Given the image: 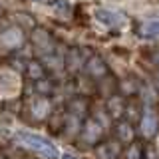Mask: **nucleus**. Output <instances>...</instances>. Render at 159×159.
<instances>
[{"label": "nucleus", "instance_id": "nucleus-8", "mask_svg": "<svg viewBox=\"0 0 159 159\" xmlns=\"http://www.w3.org/2000/svg\"><path fill=\"white\" fill-rule=\"evenodd\" d=\"M98 157L99 159H117L119 145L117 143H103L102 147H98Z\"/></svg>", "mask_w": 159, "mask_h": 159}, {"label": "nucleus", "instance_id": "nucleus-4", "mask_svg": "<svg viewBox=\"0 0 159 159\" xmlns=\"http://www.w3.org/2000/svg\"><path fill=\"white\" fill-rule=\"evenodd\" d=\"M93 18H96L99 24L107 26V28H119V26H123V22H125L123 14L116 12V10H106V8H99V10H96Z\"/></svg>", "mask_w": 159, "mask_h": 159}, {"label": "nucleus", "instance_id": "nucleus-1", "mask_svg": "<svg viewBox=\"0 0 159 159\" xmlns=\"http://www.w3.org/2000/svg\"><path fill=\"white\" fill-rule=\"evenodd\" d=\"M18 141L22 143L26 149L34 151L36 155L44 157V159H56V155H58V153H56V147H54L48 139H44L42 135H36V133L20 131L18 133Z\"/></svg>", "mask_w": 159, "mask_h": 159}, {"label": "nucleus", "instance_id": "nucleus-11", "mask_svg": "<svg viewBox=\"0 0 159 159\" xmlns=\"http://www.w3.org/2000/svg\"><path fill=\"white\" fill-rule=\"evenodd\" d=\"M117 137L121 139V141H131V139H133V129H131V125L121 123V125L117 127Z\"/></svg>", "mask_w": 159, "mask_h": 159}, {"label": "nucleus", "instance_id": "nucleus-2", "mask_svg": "<svg viewBox=\"0 0 159 159\" xmlns=\"http://www.w3.org/2000/svg\"><path fill=\"white\" fill-rule=\"evenodd\" d=\"M20 92V78L10 70H0V96L10 98Z\"/></svg>", "mask_w": 159, "mask_h": 159}, {"label": "nucleus", "instance_id": "nucleus-5", "mask_svg": "<svg viewBox=\"0 0 159 159\" xmlns=\"http://www.w3.org/2000/svg\"><path fill=\"white\" fill-rule=\"evenodd\" d=\"M157 127H159V117L155 116L153 111H145L143 113V117H141V133L145 137H151L153 133L157 131Z\"/></svg>", "mask_w": 159, "mask_h": 159}, {"label": "nucleus", "instance_id": "nucleus-14", "mask_svg": "<svg viewBox=\"0 0 159 159\" xmlns=\"http://www.w3.org/2000/svg\"><path fill=\"white\" fill-rule=\"evenodd\" d=\"M30 76H34V78H42V70H40L38 64H30Z\"/></svg>", "mask_w": 159, "mask_h": 159}, {"label": "nucleus", "instance_id": "nucleus-10", "mask_svg": "<svg viewBox=\"0 0 159 159\" xmlns=\"http://www.w3.org/2000/svg\"><path fill=\"white\" fill-rule=\"evenodd\" d=\"M88 72L92 74V76H103L106 74V66H103V62L99 58H89V62H88Z\"/></svg>", "mask_w": 159, "mask_h": 159}, {"label": "nucleus", "instance_id": "nucleus-16", "mask_svg": "<svg viewBox=\"0 0 159 159\" xmlns=\"http://www.w3.org/2000/svg\"><path fill=\"white\" fill-rule=\"evenodd\" d=\"M62 159H78V157H74V155H64Z\"/></svg>", "mask_w": 159, "mask_h": 159}, {"label": "nucleus", "instance_id": "nucleus-7", "mask_svg": "<svg viewBox=\"0 0 159 159\" xmlns=\"http://www.w3.org/2000/svg\"><path fill=\"white\" fill-rule=\"evenodd\" d=\"M139 34L143 38H159V18H151L139 26Z\"/></svg>", "mask_w": 159, "mask_h": 159}, {"label": "nucleus", "instance_id": "nucleus-12", "mask_svg": "<svg viewBox=\"0 0 159 159\" xmlns=\"http://www.w3.org/2000/svg\"><path fill=\"white\" fill-rule=\"evenodd\" d=\"M54 10H56L60 16H66V18L70 16V12H72L68 0H56V2H54Z\"/></svg>", "mask_w": 159, "mask_h": 159}, {"label": "nucleus", "instance_id": "nucleus-15", "mask_svg": "<svg viewBox=\"0 0 159 159\" xmlns=\"http://www.w3.org/2000/svg\"><path fill=\"white\" fill-rule=\"evenodd\" d=\"M109 109H113V116L119 113V102H117V99H113V107H109Z\"/></svg>", "mask_w": 159, "mask_h": 159}, {"label": "nucleus", "instance_id": "nucleus-6", "mask_svg": "<svg viewBox=\"0 0 159 159\" xmlns=\"http://www.w3.org/2000/svg\"><path fill=\"white\" fill-rule=\"evenodd\" d=\"M82 137H84V141H88V143H96L98 139L102 137V125L96 123L93 119H89L86 123V127H84V131H82Z\"/></svg>", "mask_w": 159, "mask_h": 159}, {"label": "nucleus", "instance_id": "nucleus-9", "mask_svg": "<svg viewBox=\"0 0 159 159\" xmlns=\"http://www.w3.org/2000/svg\"><path fill=\"white\" fill-rule=\"evenodd\" d=\"M48 111H50V103H48V99H36V102H32V113H34V116H36L38 119L46 117V116H48Z\"/></svg>", "mask_w": 159, "mask_h": 159}, {"label": "nucleus", "instance_id": "nucleus-13", "mask_svg": "<svg viewBox=\"0 0 159 159\" xmlns=\"http://www.w3.org/2000/svg\"><path fill=\"white\" fill-rule=\"evenodd\" d=\"M127 159H141V151H139L137 145H133V147L127 151Z\"/></svg>", "mask_w": 159, "mask_h": 159}, {"label": "nucleus", "instance_id": "nucleus-3", "mask_svg": "<svg viewBox=\"0 0 159 159\" xmlns=\"http://www.w3.org/2000/svg\"><path fill=\"white\" fill-rule=\"evenodd\" d=\"M24 42V36L18 28H8L0 34V52H10L16 50L20 44Z\"/></svg>", "mask_w": 159, "mask_h": 159}]
</instances>
